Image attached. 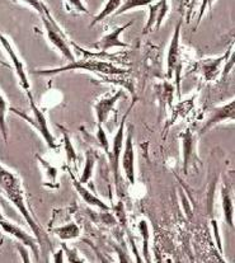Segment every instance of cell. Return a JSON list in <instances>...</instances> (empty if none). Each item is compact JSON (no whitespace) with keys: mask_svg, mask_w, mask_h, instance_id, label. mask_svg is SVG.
<instances>
[{"mask_svg":"<svg viewBox=\"0 0 235 263\" xmlns=\"http://www.w3.org/2000/svg\"><path fill=\"white\" fill-rule=\"evenodd\" d=\"M0 189L4 192V195L7 196L8 200L17 208L19 214H22V216L25 217L27 224H28L29 229L36 235V239L38 241L40 246H41L42 239H44V237L46 234H44V232L40 228L38 222L34 220V217L31 215L28 208H27L25 191L22 189L21 179L18 178L17 174L13 173L9 169L3 167L2 164H0Z\"/></svg>","mask_w":235,"mask_h":263,"instance_id":"obj_1","label":"cell"},{"mask_svg":"<svg viewBox=\"0 0 235 263\" xmlns=\"http://www.w3.org/2000/svg\"><path fill=\"white\" fill-rule=\"evenodd\" d=\"M71 70H85L90 72H97V74L103 75H122L126 74V69L117 68V66L112 65L111 63L107 61H100V60H74L70 61L68 65L60 66V68L55 69H44V70H36L34 74L36 75H55L60 74L64 71H71Z\"/></svg>","mask_w":235,"mask_h":263,"instance_id":"obj_2","label":"cell"},{"mask_svg":"<svg viewBox=\"0 0 235 263\" xmlns=\"http://www.w3.org/2000/svg\"><path fill=\"white\" fill-rule=\"evenodd\" d=\"M27 97H28L29 106H31L32 116H28V115L23 114L22 111H19V109H17V108H13V107H9V111H12L13 114H15L17 116H19L21 119L27 121V122H28L29 125L34 128V130H37V133L42 136V139H44L45 143H46V145L50 147V149H57L58 145H57V143H56V139H55V136L52 135L51 130H50L46 116H45L44 112H42L41 109L37 107L32 92L27 93Z\"/></svg>","mask_w":235,"mask_h":263,"instance_id":"obj_3","label":"cell"},{"mask_svg":"<svg viewBox=\"0 0 235 263\" xmlns=\"http://www.w3.org/2000/svg\"><path fill=\"white\" fill-rule=\"evenodd\" d=\"M40 17H41L42 24H44L45 32H46L47 40L50 41V44H51L56 50L60 51L61 55H63L69 63L75 60V56H74L73 50H71L70 45H69L68 37L65 36L63 29L58 27V24L55 22L51 13H50L49 8L45 7L44 12L40 14Z\"/></svg>","mask_w":235,"mask_h":263,"instance_id":"obj_4","label":"cell"},{"mask_svg":"<svg viewBox=\"0 0 235 263\" xmlns=\"http://www.w3.org/2000/svg\"><path fill=\"white\" fill-rule=\"evenodd\" d=\"M132 107H130V109ZM129 111L122 116L121 121H120V126L117 128V133L113 138V143H112L111 149H109V162H111V168L113 172L114 182H116V186L119 187L120 182V159H121L122 149H124L125 144V123H126L127 116H129Z\"/></svg>","mask_w":235,"mask_h":263,"instance_id":"obj_5","label":"cell"},{"mask_svg":"<svg viewBox=\"0 0 235 263\" xmlns=\"http://www.w3.org/2000/svg\"><path fill=\"white\" fill-rule=\"evenodd\" d=\"M0 229L5 233V234L10 235V237L15 238L21 244L26 246L27 248L31 249L32 252L36 256V259H38L40 254V248H38V241H37L36 237H32L31 234L26 233L22 228H19L18 225L13 224V222L8 221L7 219H4V216L0 217Z\"/></svg>","mask_w":235,"mask_h":263,"instance_id":"obj_6","label":"cell"},{"mask_svg":"<svg viewBox=\"0 0 235 263\" xmlns=\"http://www.w3.org/2000/svg\"><path fill=\"white\" fill-rule=\"evenodd\" d=\"M0 45H2L3 48L5 50V52H7L8 56H9L10 61H12V65L13 68H14L15 74H17L18 80H19L21 87L23 88V90H25L26 93L31 92V83H29L28 77H27L25 63H23L22 59L19 58V55H18L17 51L14 50V47L12 46L9 40L2 33H0Z\"/></svg>","mask_w":235,"mask_h":263,"instance_id":"obj_7","label":"cell"},{"mask_svg":"<svg viewBox=\"0 0 235 263\" xmlns=\"http://www.w3.org/2000/svg\"><path fill=\"white\" fill-rule=\"evenodd\" d=\"M182 20L178 21L175 24L174 32H173L172 40H170L169 48H168L167 55V77L168 79H172L173 74L177 72L180 74L181 69V52H180V40H181V29H182Z\"/></svg>","mask_w":235,"mask_h":263,"instance_id":"obj_8","label":"cell"},{"mask_svg":"<svg viewBox=\"0 0 235 263\" xmlns=\"http://www.w3.org/2000/svg\"><path fill=\"white\" fill-rule=\"evenodd\" d=\"M169 0H158L156 3H151L149 5V18L148 22L143 28V34H146L150 32L151 28L155 31L162 27L164 18L169 13Z\"/></svg>","mask_w":235,"mask_h":263,"instance_id":"obj_9","label":"cell"},{"mask_svg":"<svg viewBox=\"0 0 235 263\" xmlns=\"http://www.w3.org/2000/svg\"><path fill=\"white\" fill-rule=\"evenodd\" d=\"M121 165L124 169L125 177L130 184H135L136 173H135V150H133V140H132V131H129L127 139L125 140L124 149L121 154Z\"/></svg>","mask_w":235,"mask_h":263,"instance_id":"obj_10","label":"cell"},{"mask_svg":"<svg viewBox=\"0 0 235 263\" xmlns=\"http://www.w3.org/2000/svg\"><path fill=\"white\" fill-rule=\"evenodd\" d=\"M234 107H235V102L230 101L229 103L224 104V106L213 108L212 111H211L210 117L207 119L206 122H205V125L202 126L201 134H205L207 130L212 128L213 126L219 125V123H223L224 121H228V120L234 121L235 119Z\"/></svg>","mask_w":235,"mask_h":263,"instance_id":"obj_11","label":"cell"},{"mask_svg":"<svg viewBox=\"0 0 235 263\" xmlns=\"http://www.w3.org/2000/svg\"><path fill=\"white\" fill-rule=\"evenodd\" d=\"M133 24V21H130L127 24H124L121 27H117L114 28L113 31L109 32V33L105 34L100 41L95 44V46L100 48L101 51L106 52V51L111 50V48H116V47H121V48H129L130 46L127 44H125L124 41L121 40V34L124 33L125 29L130 28L131 26Z\"/></svg>","mask_w":235,"mask_h":263,"instance_id":"obj_12","label":"cell"},{"mask_svg":"<svg viewBox=\"0 0 235 263\" xmlns=\"http://www.w3.org/2000/svg\"><path fill=\"white\" fill-rule=\"evenodd\" d=\"M124 96L122 90L113 93V95L105 97V98L100 99L97 103L94 104V112H95V119H97V125L103 126L105 122L108 119L109 114L112 112V109L114 108L117 102L121 99V97Z\"/></svg>","mask_w":235,"mask_h":263,"instance_id":"obj_13","label":"cell"},{"mask_svg":"<svg viewBox=\"0 0 235 263\" xmlns=\"http://www.w3.org/2000/svg\"><path fill=\"white\" fill-rule=\"evenodd\" d=\"M70 177H71V182H73L74 189L76 190V192L79 193V196L83 198V201H84L87 205L100 209V210L105 211V213H108V211L111 210V208H109L106 202H103L100 197H97L94 193L90 192L89 190L84 186V184L80 183L78 179L75 178L74 173H71V172H70Z\"/></svg>","mask_w":235,"mask_h":263,"instance_id":"obj_14","label":"cell"},{"mask_svg":"<svg viewBox=\"0 0 235 263\" xmlns=\"http://www.w3.org/2000/svg\"><path fill=\"white\" fill-rule=\"evenodd\" d=\"M182 152H183V172L187 174L189 163L194 155V138L191 130L184 131L182 134Z\"/></svg>","mask_w":235,"mask_h":263,"instance_id":"obj_15","label":"cell"},{"mask_svg":"<svg viewBox=\"0 0 235 263\" xmlns=\"http://www.w3.org/2000/svg\"><path fill=\"white\" fill-rule=\"evenodd\" d=\"M221 208H223V215L225 222L234 229V203L230 193L225 187L221 189Z\"/></svg>","mask_w":235,"mask_h":263,"instance_id":"obj_16","label":"cell"},{"mask_svg":"<svg viewBox=\"0 0 235 263\" xmlns=\"http://www.w3.org/2000/svg\"><path fill=\"white\" fill-rule=\"evenodd\" d=\"M228 55L229 52H226V55L221 56L220 59H215V60L210 59V60L202 61L200 68H201L202 74L205 75V78H206L207 80H211L213 79V78H216V75H218V71H219V66H220V64L223 63V60H226Z\"/></svg>","mask_w":235,"mask_h":263,"instance_id":"obj_17","label":"cell"},{"mask_svg":"<svg viewBox=\"0 0 235 263\" xmlns=\"http://www.w3.org/2000/svg\"><path fill=\"white\" fill-rule=\"evenodd\" d=\"M95 162H97V154H95L93 150L87 152V159H85L84 169H83L82 176H80L78 179L80 183L85 184L90 181V178H92L93 176V171H94Z\"/></svg>","mask_w":235,"mask_h":263,"instance_id":"obj_18","label":"cell"},{"mask_svg":"<svg viewBox=\"0 0 235 263\" xmlns=\"http://www.w3.org/2000/svg\"><path fill=\"white\" fill-rule=\"evenodd\" d=\"M121 4H122V0H107V3H106L105 7H103V9L101 10V12L98 13L94 18H93L92 23H90V27L95 26L97 23L105 21L107 17H109V15L113 14V13L116 12L120 7H121Z\"/></svg>","mask_w":235,"mask_h":263,"instance_id":"obj_19","label":"cell"},{"mask_svg":"<svg viewBox=\"0 0 235 263\" xmlns=\"http://www.w3.org/2000/svg\"><path fill=\"white\" fill-rule=\"evenodd\" d=\"M55 233L57 234V237L63 240H71L75 239V238L79 237L80 230L79 227L74 222H70V224H66L64 227L56 228Z\"/></svg>","mask_w":235,"mask_h":263,"instance_id":"obj_20","label":"cell"},{"mask_svg":"<svg viewBox=\"0 0 235 263\" xmlns=\"http://www.w3.org/2000/svg\"><path fill=\"white\" fill-rule=\"evenodd\" d=\"M9 109L8 107V101L4 96H3L2 90H0V134L3 136V140L7 143L8 141V125H7V112Z\"/></svg>","mask_w":235,"mask_h":263,"instance_id":"obj_21","label":"cell"},{"mask_svg":"<svg viewBox=\"0 0 235 263\" xmlns=\"http://www.w3.org/2000/svg\"><path fill=\"white\" fill-rule=\"evenodd\" d=\"M153 2L154 0H125V2L121 4V7L113 13V15L114 17H117V15L125 14L126 12L135 9V8L149 7Z\"/></svg>","mask_w":235,"mask_h":263,"instance_id":"obj_22","label":"cell"},{"mask_svg":"<svg viewBox=\"0 0 235 263\" xmlns=\"http://www.w3.org/2000/svg\"><path fill=\"white\" fill-rule=\"evenodd\" d=\"M61 134H63V141H64V146H65V152H66V159H68V163H75L78 160V157H76V152L75 147H74L73 143L70 140V136H69L68 131L65 130L64 127H61Z\"/></svg>","mask_w":235,"mask_h":263,"instance_id":"obj_23","label":"cell"},{"mask_svg":"<svg viewBox=\"0 0 235 263\" xmlns=\"http://www.w3.org/2000/svg\"><path fill=\"white\" fill-rule=\"evenodd\" d=\"M139 232L143 238V256L144 261H149V225L146 220L139 222Z\"/></svg>","mask_w":235,"mask_h":263,"instance_id":"obj_24","label":"cell"},{"mask_svg":"<svg viewBox=\"0 0 235 263\" xmlns=\"http://www.w3.org/2000/svg\"><path fill=\"white\" fill-rule=\"evenodd\" d=\"M97 139L98 141H100V145L103 147V150H105L106 153H108L109 154V144H108V139H107V134H106V130L103 126H100L97 125Z\"/></svg>","mask_w":235,"mask_h":263,"instance_id":"obj_25","label":"cell"},{"mask_svg":"<svg viewBox=\"0 0 235 263\" xmlns=\"http://www.w3.org/2000/svg\"><path fill=\"white\" fill-rule=\"evenodd\" d=\"M40 162L42 163V165H44L45 168H46V177H47V181L50 182V183H55L56 182V176H57V171H56V168L51 167V165L49 164V162H46V160H44L42 158H40Z\"/></svg>","mask_w":235,"mask_h":263,"instance_id":"obj_26","label":"cell"},{"mask_svg":"<svg viewBox=\"0 0 235 263\" xmlns=\"http://www.w3.org/2000/svg\"><path fill=\"white\" fill-rule=\"evenodd\" d=\"M61 248L64 249V253H65V256H66L65 261H68V262H82L83 261V259H80L78 257V252H76V249H73V251H71V249H69L65 244H61Z\"/></svg>","mask_w":235,"mask_h":263,"instance_id":"obj_27","label":"cell"},{"mask_svg":"<svg viewBox=\"0 0 235 263\" xmlns=\"http://www.w3.org/2000/svg\"><path fill=\"white\" fill-rule=\"evenodd\" d=\"M18 2L23 3V4H27L28 7H31L32 9L36 10L38 14H41L42 12H44V8L46 7V4L45 3H42L41 0H18Z\"/></svg>","mask_w":235,"mask_h":263,"instance_id":"obj_28","label":"cell"},{"mask_svg":"<svg viewBox=\"0 0 235 263\" xmlns=\"http://www.w3.org/2000/svg\"><path fill=\"white\" fill-rule=\"evenodd\" d=\"M65 2L68 3L73 9H75L76 12L83 13V14H89V10H88V8L84 5L83 0H65Z\"/></svg>","mask_w":235,"mask_h":263,"instance_id":"obj_29","label":"cell"},{"mask_svg":"<svg viewBox=\"0 0 235 263\" xmlns=\"http://www.w3.org/2000/svg\"><path fill=\"white\" fill-rule=\"evenodd\" d=\"M215 0H202L201 3V7H200V13H199V17H197V26H199L201 20L204 18L205 13H206L207 9H211L212 8V4Z\"/></svg>","mask_w":235,"mask_h":263,"instance_id":"obj_30","label":"cell"},{"mask_svg":"<svg viewBox=\"0 0 235 263\" xmlns=\"http://www.w3.org/2000/svg\"><path fill=\"white\" fill-rule=\"evenodd\" d=\"M196 4H197V0H183V7H184V5L187 7L186 18H187V21H188V22H189V20H191L192 12H193Z\"/></svg>","mask_w":235,"mask_h":263,"instance_id":"obj_31","label":"cell"},{"mask_svg":"<svg viewBox=\"0 0 235 263\" xmlns=\"http://www.w3.org/2000/svg\"><path fill=\"white\" fill-rule=\"evenodd\" d=\"M212 227H213V234H215V238H216V243H218V248L219 251H220V253L223 254L224 251H223V244H221V240H220V233H219V228H218V222L215 221V220H212Z\"/></svg>","mask_w":235,"mask_h":263,"instance_id":"obj_32","label":"cell"},{"mask_svg":"<svg viewBox=\"0 0 235 263\" xmlns=\"http://www.w3.org/2000/svg\"><path fill=\"white\" fill-rule=\"evenodd\" d=\"M53 262H58V263H63L65 262V253H64V249H58L57 252L55 253L53 256Z\"/></svg>","mask_w":235,"mask_h":263,"instance_id":"obj_33","label":"cell"},{"mask_svg":"<svg viewBox=\"0 0 235 263\" xmlns=\"http://www.w3.org/2000/svg\"><path fill=\"white\" fill-rule=\"evenodd\" d=\"M18 251H19V253L22 254L23 257V262H29L31 261V258L28 257V252H27L26 249V246H23V244H18Z\"/></svg>","mask_w":235,"mask_h":263,"instance_id":"obj_34","label":"cell"},{"mask_svg":"<svg viewBox=\"0 0 235 263\" xmlns=\"http://www.w3.org/2000/svg\"><path fill=\"white\" fill-rule=\"evenodd\" d=\"M178 3H180V12L183 13V0H178Z\"/></svg>","mask_w":235,"mask_h":263,"instance_id":"obj_35","label":"cell"},{"mask_svg":"<svg viewBox=\"0 0 235 263\" xmlns=\"http://www.w3.org/2000/svg\"><path fill=\"white\" fill-rule=\"evenodd\" d=\"M0 217H3V214H2V211H0Z\"/></svg>","mask_w":235,"mask_h":263,"instance_id":"obj_36","label":"cell"}]
</instances>
